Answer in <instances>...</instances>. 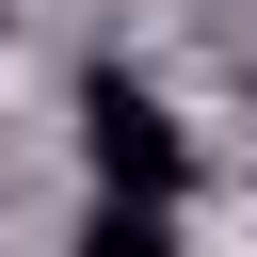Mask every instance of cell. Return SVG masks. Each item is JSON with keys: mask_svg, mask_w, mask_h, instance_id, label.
I'll list each match as a JSON object with an SVG mask.
<instances>
[{"mask_svg": "<svg viewBox=\"0 0 257 257\" xmlns=\"http://www.w3.org/2000/svg\"><path fill=\"white\" fill-rule=\"evenodd\" d=\"M80 161H96V193H145V209H177V193H193V128H177L128 64H96V80H80Z\"/></svg>", "mask_w": 257, "mask_h": 257, "instance_id": "6da1fadb", "label": "cell"}, {"mask_svg": "<svg viewBox=\"0 0 257 257\" xmlns=\"http://www.w3.org/2000/svg\"><path fill=\"white\" fill-rule=\"evenodd\" d=\"M80 257H177V209H145V193H96Z\"/></svg>", "mask_w": 257, "mask_h": 257, "instance_id": "7a4b0ae2", "label": "cell"}]
</instances>
